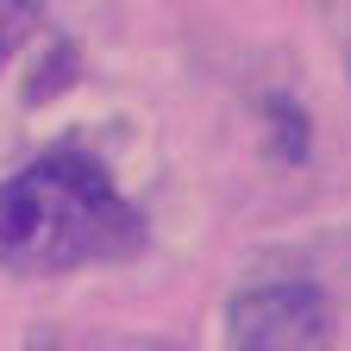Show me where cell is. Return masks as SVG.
Wrapping results in <instances>:
<instances>
[{
  "label": "cell",
  "instance_id": "1",
  "mask_svg": "<svg viewBox=\"0 0 351 351\" xmlns=\"http://www.w3.org/2000/svg\"><path fill=\"white\" fill-rule=\"evenodd\" d=\"M145 213L132 207L101 157L44 151L0 182V270L57 276L82 263H125L145 251Z\"/></svg>",
  "mask_w": 351,
  "mask_h": 351
},
{
  "label": "cell",
  "instance_id": "2",
  "mask_svg": "<svg viewBox=\"0 0 351 351\" xmlns=\"http://www.w3.org/2000/svg\"><path fill=\"white\" fill-rule=\"evenodd\" d=\"M339 314L320 282H257L226 301V351H332Z\"/></svg>",
  "mask_w": 351,
  "mask_h": 351
},
{
  "label": "cell",
  "instance_id": "3",
  "mask_svg": "<svg viewBox=\"0 0 351 351\" xmlns=\"http://www.w3.org/2000/svg\"><path fill=\"white\" fill-rule=\"evenodd\" d=\"M25 351H189L176 339H132V332H75V326H32Z\"/></svg>",
  "mask_w": 351,
  "mask_h": 351
},
{
  "label": "cell",
  "instance_id": "4",
  "mask_svg": "<svg viewBox=\"0 0 351 351\" xmlns=\"http://www.w3.org/2000/svg\"><path fill=\"white\" fill-rule=\"evenodd\" d=\"M263 113H270V145H276V157H282V163H301V157H307V113H301V101L270 95V101H263Z\"/></svg>",
  "mask_w": 351,
  "mask_h": 351
},
{
  "label": "cell",
  "instance_id": "5",
  "mask_svg": "<svg viewBox=\"0 0 351 351\" xmlns=\"http://www.w3.org/2000/svg\"><path fill=\"white\" fill-rule=\"evenodd\" d=\"M38 25H44V7H32V0H0V69L38 38Z\"/></svg>",
  "mask_w": 351,
  "mask_h": 351
},
{
  "label": "cell",
  "instance_id": "6",
  "mask_svg": "<svg viewBox=\"0 0 351 351\" xmlns=\"http://www.w3.org/2000/svg\"><path fill=\"white\" fill-rule=\"evenodd\" d=\"M69 75H75V51H69V44H57V51H51V63H38V75H32V88H25V107L57 101L63 88H69Z\"/></svg>",
  "mask_w": 351,
  "mask_h": 351
}]
</instances>
